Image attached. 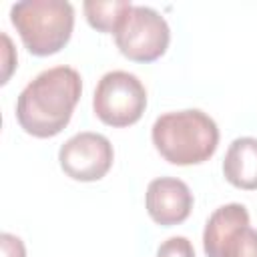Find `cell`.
<instances>
[{"instance_id": "1", "label": "cell", "mask_w": 257, "mask_h": 257, "mask_svg": "<svg viewBox=\"0 0 257 257\" xmlns=\"http://www.w3.org/2000/svg\"><path fill=\"white\" fill-rule=\"evenodd\" d=\"M82 94V78L76 68L58 64L36 74L16 98L20 128L36 139L56 137L72 118Z\"/></svg>"}, {"instance_id": "2", "label": "cell", "mask_w": 257, "mask_h": 257, "mask_svg": "<svg viewBox=\"0 0 257 257\" xmlns=\"http://www.w3.org/2000/svg\"><path fill=\"white\" fill-rule=\"evenodd\" d=\"M159 155L171 165L189 167L209 161L219 145L217 122L199 108H185L161 114L151 128Z\"/></svg>"}, {"instance_id": "3", "label": "cell", "mask_w": 257, "mask_h": 257, "mask_svg": "<svg viewBox=\"0 0 257 257\" xmlns=\"http://www.w3.org/2000/svg\"><path fill=\"white\" fill-rule=\"evenodd\" d=\"M10 22L34 56L60 52L74 28V8L64 0H24L10 8Z\"/></svg>"}, {"instance_id": "4", "label": "cell", "mask_w": 257, "mask_h": 257, "mask_svg": "<svg viewBox=\"0 0 257 257\" xmlns=\"http://www.w3.org/2000/svg\"><path fill=\"white\" fill-rule=\"evenodd\" d=\"M147 108V88L126 70H110L102 74L92 94V110L98 120L108 126L122 128L135 124Z\"/></svg>"}, {"instance_id": "5", "label": "cell", "mask_w": 257, "mask_h": 257, "mask_svg": "<svg viewBox=\"0 0 257 257\" xmlns=\"http://www.w3.org/2000/svg\"><path fill=\"white\" fill-rule=\"evenodd\" d=\"M114 42L122 56L135 62H155L171 42V28L161 12L151 6H133L118 28Z\"/></svg>"}, {"instance_id": "6", "label": "cell", "mask_w": 257, "mask_h": 257, "mask_svg": "<svg viewBox=\"0 0 257 257\" xmlns=\"http://www.w3.org/2000/svg\"><path fill=\"white\" fill-rule=\"evenodd\" d=\"M207 257H257V229L241 203H227L211 213L203 231Z\"/></svg>"}, {"instance_id": "7", "label": "cell", "mask_w": 257, "mask_h": 257, "mask_svg": "<svg viewBox=\"0 0 257 257\" xmlns=\"http://www.w3.org/2000/svg\"><path fill=\"white\" fill-rule=\"evenodd\" d=\"M114 151L110 141L100 133L82 131L62 143L58 151L60 169L74 181H100L112 167Z\"/></svg>"}, {"instance_id": "8", "label": "cell", "mask_w": 257, "mask_h": 257, "mask_svg": "<svg viewBox=\"0 0 257 257\" xmlns=\"http://www.w3.org/2000/svg\"><path fill=\"white\" fill-rule=\"evenodd\" d=\"M145 207L149 217L161 227L183 223L193 209V193L189 185L175 177L153 179L145 193Z\"/></svg>"}, {"instance_id": "9", "label": "cell", "mask_w": 257, "mask_h": 257, "mask_svg": "<svg viewBox=\"0 0 257 257\" xmlns=\"http://www.w3.org/2000/svg\"><path fill=\"white\" fill-rule=\"evenodd\" d=\"M223 175L237 189H257V139L239 137L229 145L223 159Z\"/></svg>"}, {"instance_id": "10", "label": "cell", "mask_w": 257, "mask_h": 257, "mask_svg": "<svg viewBox=\"0 0 257 257\" xmlns=\"http://www.w3.org/2000/svg\"><path fill=\"white\" fill-rule=\"evenodd\" d=\"M131 8H133V4L126 0H108V2L86 0L82 4L88 24L100 32H112V34Z\"/></svg>"}, {"instance_id": "11", "label": "cell", "mask_w": 257, "mask_h": 257, "mask_svg": "<svg viewBox=\"0 0 257 257\" xmlns=\"http://www.w3.org/2000/svg\"><path fill=\"white\" fill-rule=\"evenodd\" d=\"M157 257H195V249L187 237L175 235L159 245Z\"/></svg>"}, {"instance_id": "12", "label": "cell", "mask_w": 257, "mask_h": 257, "mask_svg": "<svg viewBox=\"0 0 257 257\" xmlns=\"http://www.w3.org/2000/svg\"><path fill=\"white\" fill-rule=\"evenodd\" d=\"M0 249H2V257H26L24 241L12 233L0 235Z\"/></svg>"}, {"instance_id": "13", "label": "cell", "mask_w": 257, "mask_h": 257, "mask_svg": "<svg viewBox=\"0 0 257 257\" xmlns=\"http://www.w3.org/2000/svg\"><path fill=\"white\" fill-rule=\"evenodd\" d=\"M2 42H4V48H2V58H4V74H2V84L8 82L10 78V72L12 68L16 66V54H14V48H12V42L8 38V34L2 32Z\"/></svg>"}]
</instances>
